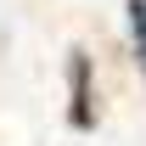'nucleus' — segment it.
<instances>
[{"instance_id":"f257e3e1","label":"nucleus","mask_w":146,"mask_h":146,"mask_svg":"<svg viewBox=\"0 0 146 146\" xmlns=\"http://www.w3.org/2000/svg\"><path fill=\"white\" fill-rule=\"evenodd\" d=\"M68 90H73V107H68V118H73V129H96V96H90V56L84 51H68Z\"/></svg>"},{"instance_id":"f03ea898","label":"nucleus","mask_w":146,"mask_h":146,"mask_svg":"<svg viewBox=\"0 0 146 146\" xmlns=\"http://www.w3.org/2000/svg\"><path fill=\"white\" fill-rule=\"evenodd\" d=\"M129 34L135 45H146V0H129Z\"/></svg>"}]
</instances>
